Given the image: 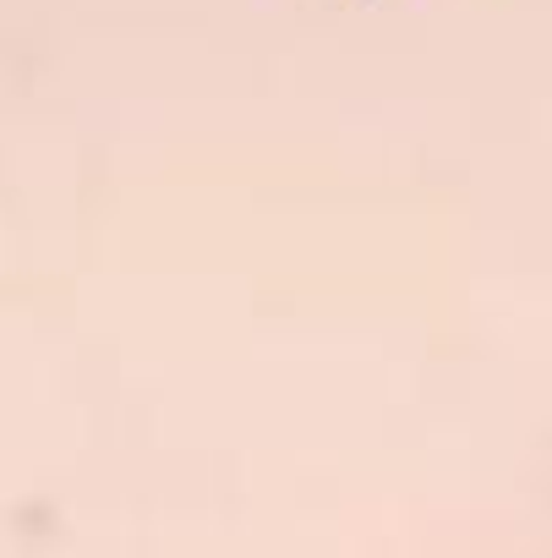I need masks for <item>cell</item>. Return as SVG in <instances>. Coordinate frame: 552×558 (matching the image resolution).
I'll list each match as a JSON object with an SVG mask.
<instances>
[]
</instances>
